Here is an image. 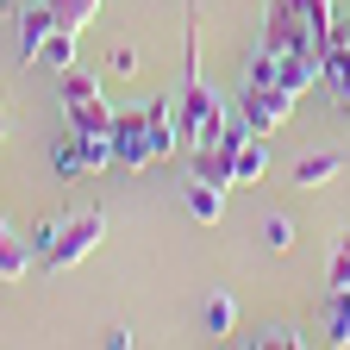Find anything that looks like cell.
I'll return each instance as SVG.
<instances>
[{
    "label": "cell",
    "mask_w": 350,
    "mask_h": 350,
    "mask_svg": "<svg viewBox=\"0 0 350 350\" xmlns=\"http://www.w3.org/2000/svg\"><path fill=\"white\" fill-rule=\"evenodd\" d=\"M262 238H269V250H288V244H294V219H269Z\"/></svg>",
    "instance_id": "20"
},
{
    "label": "cell",
    "mask_w": 350,
    "mask_h": 350,
    "mask_svg": "<svg viewBox=\"0 0 350 350\" xmlns=\"http://www.w3.org/2000/svg\"><path fill=\"white\" fill-rule=\"evenodd\" d=\"M250 350H300L306 338L294 332V325H269V332H256V338H244Z\"/></svg>",
    "instance_id": "18"
},
{
    "label": "cell",
    "mask_w": 350,
    "mask_h": 350,
    "mask_svg": "<svg viewBox=\"0 0 350 350\" xmlns=\"http://www.w3.org/2000/svg\"><path fill=\"white\" fill-rule=\"evenodd\" d=\"M0 138H7V119H0Z\"/></svg>",
    "instance_id": "24"
},
{
    "label": "cell",
    "mask_w": 350,
    "mask_h": 350,
    "mask_svg": "<svg viewBox=\"0 0 350 350\" xmlns=\"http://www.w3.org/2000/svg\"><path fill=\"white\" fill-rule=\"evenodd\" d=\"M306 7V19H313V31H319V51L332 44V25H338V13H332V0H300Z\"/></svg>",
    "instance_id": "19"
},
{
    "label": "cell",
    "mask_w": 350,
    "mask_h": 350,
    "mask_svg": "<svg viewBox=\"0 0 350 350\" xmlns=\"http://www.w3.org/2000/svg\"><path fill=\"white\" fill-rule=\"evenodd\" d=\"M100 238H107V213H100V206H88V213H75L69 226L57 232V244L44 250V269H51V275H69V269H75V262H81L88 250H94Z\"/></svg>",
    "instance_id": "5"
},
{
    "label": "cell",
    "mask_w": 350,
    "mask_h": 350,
    "mask_svg": "<svg viewBox=\"0 0 350 350\" xmlns=\"http://www.w3.org/2000/svg\"><path fill=\"white\" fill-rule=\"evenodd\" d=\"M325 288H350V256H344V250L332 256V269H325Z\"/></svg>",
    "instance_id": "21"
},
{
    "label": "cell",
    "mask_w": 350,
    "mask_h": 350,
    "mask_svg": "<svg viewBox=\"0 0 350 350\" xmlns=\"http://www.w3.org/2000/svg\"><path fill=\"white\" fill-rule=\"evenodd\" d=\"M332 38H350V13H344V19L332 25ZM319 57H325V51H319Z\"/></svg>",
    "instance_id": "22"
},
{
    "label": "cell",
    "mask_w": 350,
    "mask_h": 350,
    "mask_svg": "<svg viewBox=\"0 0 350 350\" xmlns=\"http://www.w3.org/2000/svg\"><path fill=\"white\" fill-rule=\"evenodd\" d=\"M113 157H119V169H144V163H157V150H150V113H144V107L113 113Z\"/></svg>",
    "instance_id": "6"
},
{
    "label": "cell",
    "mask_w": 350,
    "mask_h": 350,
    "mask_svg": "<svg viewBox=\"0 0 350 350\" xmlns=\"http://www.w3.org/2000/svg\"><path fill=\"white\" fill-rule=\"evenodd\" d=\"M338 250H344V256H350V232H338Z\"/></svg>",
    "instance_id": "23"
},
{
    "label": "cell",
    "mask_w": 350,
    "mask_h": 350,
    "mask_svg": "<svg viewBox=\"0 0 350 350\" xmlns=\"http://www.w3.org/2000/svg\"><path fill=\"white\" fill-rule=\"evenodd\" d=\"M51 31H57V13L44 7V0H31V7L19 13V63H38V51H44Z\"/></svg>",
    "instance_id": "7"
},
{
    "label": "cell",
    "mask_w": 350,
    "mask_h": 350,
    "mask_svg": "<svg viewBox=\"0 0 350 350\" xmlns=\"http://www.w3.org/2000/svg\"><path fill=\"white\" fill-rule=\"evenodd\" d=\"M38 63H44V69H57V75H63V69H75V31H63V25H57L51 38H44Z\"/></svg>",
    "instance_id": "13"
},
{
    "label": "cell",
    "mask_w": 350,
    "mask_h": 350,
    "mask_svg": "<svg viewBox=\"0 0 350 350\" xmlns=\"http://www.w3.org/2000/svg\"><path fill=\"white\" fill-rule=\"evenodd\" d=\"M332 175H338V157H332V150L300 157V163H294V182H300V188H319V182H332Z\"/></svg>",
    "instance_id": "15"
},
{
    "label": "cell",
    "mask_w": 350,
    "mask_h": 350,
    "mask_svg": "<svg viewBox=\"0 0 350 350\" xmlns=\"http://www.w3.org/2000/svg\"><path fill=\"white\" fill-rule=\"evenodd\" d=\"M294 88L282 81V63H275V51H256V63H250V81H244V125L256 131V138H269V131L294 113Z\"/></svg>",
    "instance_id": "1"
},
{
    "label": "cell",
    "mask_w": 350,
    "mask_h": 350,
    "mask_svg": "<svg viewBox=\"0 0 350 350\" xmlns=\"http://www.w3.org/2000/svg\"><path fill=\"white\" fill-rule=\"evenodd\" d=\"M144 113H150V150H157V157L188 150V144H182V125H175V113H169V100H163V94H157V100H144Z\"/></svg>",
    "instance_id": "9"
},
{
    "label": "cell",
    "mask_w": 350,
    "mask_h": 350,
    "mask_svg": "<svg viewBox=\"0 0 350 350\" xmlns=\"http://www.w3.org/2000/svg\"><path fill=\"white\" fill-rule=\"evenodd\" d=\"M232 325H238V300L232 294H213L206 300V332L213 338H232Z\"/></svg>",
    "instance_id": "16"
},
{
    "label": "cell",
    "mask_w": 350,
    "mask_h": 350,
    "mask_svg": "<svg viewBox=\"0 0 350 350\" xmlns=\"http://www.w3.org/2000/svg\"><path fill=\"white\" fill-rule=\"evenodd\" d=\"M319 344H332V350L350 344V288H332L325 294V338Z\"/></svg>",
    "instance_id": "11"
},
{
    "label": "cell",
    "mask_w": 350,
    "mask_h": 350,
    "mask_svg": "<svg viewBox=\"0 0 350 350\" xmlns=\"http://www.w3.org/2000/svg\"><path fill=\"white\" fill-rule=\"evenodd\" d=\"M57 94H63L69 125H81V131H107V138H113V107L100 100V81H94V75L63 69V75H57Z\"/></svg>",
    "instance_id": "3"
},
{
    "label": "cell",
    "mask_w": 350,
    "mask_h": 350,
    "mask_svg": "<svg viewBox=\"0 0 350 350\" xmlns=\"http://www.w3.org/2000/svg\"><path fill=\"white\" fill-rule=\"evenodd\" d=\"M25 269H31V244L7 226V219H0V282H19Z\"/></svg>",
    "instance_id": "10"
},
{
    "label": "cell",
    "mask_w": 350,
    "mask_h": 350,
    "mask_svg": "<svg viewBox=\"0 0 350 350\" xmlns=\"http://www.w3.org/2000/svg\"><path fill=\"white\" fill-rule=\"evenodd\" d=\"M262 169H269V150H262V138H250V144L238 150V188L262 182Z\"/></svg>",
    "instance_id": "17"
},
{
    "label": "cell",
    "mask_w": 350,
    "mask_h": 350,
    "mask_svg": "<svg viewBox=\"0 0 350 350\" xmlns=\"http://www.w3.org/2000/svg\"><path fill=\"white\" fill-rule=\"evenodd\" d=\"M188 213L200 219V226H219V213H226V188H213V182H188Z\"/></svg>",
    "instance_id": "12"
},
{
    "label": "cell",
    "mask_w": 350,
    "mask_h": 350,
    "mask_svg": "<svg viewBox=\"0 0 350 350\" xmlns=\"http://www.w3.org/2000/svg\"><path fill=\"white\" fill-rule=\"evenodd\" d=\"M44 7L57 13V25H63V31H81L88 19L100 13V0H44Z\"/></svg>",
    "instance_id": "14"
},
{
    "label": "cell",
    "mask_w": 350,
    "mask_h": 350,
    "mask_svg": "<svg viewBox=\"0 0 350 350\" xmlns=\"http://www.w3.org/2000/svg\"><path fill=\"white\" fill-rule=\"evenodd\" d=\"M319 81L332 88V100L350 107V38H332L325 57H319Z\"/></svg>",
    "instance_id": "8"
},
{
    "label": "cell",
    "mask_w": 350,
    "mask_h": 350,
    "mask_svg": "<svg viewBox=\"0 0 350 350\" xmlns=\"http://www.w3.org/2000/svg\"><path fill=\"white\" fill-rule=\"evenodd\" d=\"M107 163H119L113 157V138H107V131H81V125H69L63 138H57V150H51V169L57 175H100Z\"/></svg>",
    "instance_id": "4"
},
{
    "label": "cell",
    "mask_w": 350,
    "mask_h": 350,
    "mask_svg": "<svg viewBox=\"0 0 350 350\" xmlns=\"http://www.w3.org/2000/svg\"><path fill=\"white\" fill-rule=\"evenodd\" d=\"M262 51H275V57L313 51L319 57V31H313V19H306L300 0H269V7H262Z\"/></svg>",
    "instance_id": "2"
}]
</instances>
